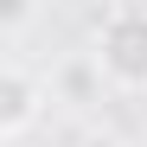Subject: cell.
Listing matches in <instances>:
<instances>
[{
  "mask_svg": "<svg viewBox=\"0 0 147 147\" xmlns=\"http://www.w3.org/2000/svg\"><path fill=\"white\" fill-rule=\"evenodd\" d=\"M90 58L115 90H147V0H115L96 13Z\"/></svg>",
  "mask_w": 147,
  "mask_h": 147,
  "instance_id": "1",
  "label": "cell"
},
{
  "mask_svg": "<svg viewBox=\"0 0 147 147\" xmlns=\"http://www.w3.org/2000/svg\"><path fill=\"white\" fill-rule=\"evenodd\" d=\"M45 102H51V83H45L38 70H26L19 58L0 64V141H19L45 115Z\"/></svg>",
  "mask_w": 147,
  "mask_h": 147,
  "instance_id": "2",
  "label": "cell"
},
{
  "mask_svg": "<svg viewBox=\"0 0 147 147\" xmlns=\"http://www.w3.org/2000/svg\"><path fill=\"white\" fill-rule=\"evenodd\" d=\"M77 147H121V141H115V134H83Z\"/></svg>",
  "mask_w": 147,
  "mask_h": 147,
  "instance_id": "3",
  "label": "cell"
}]
</instances>
